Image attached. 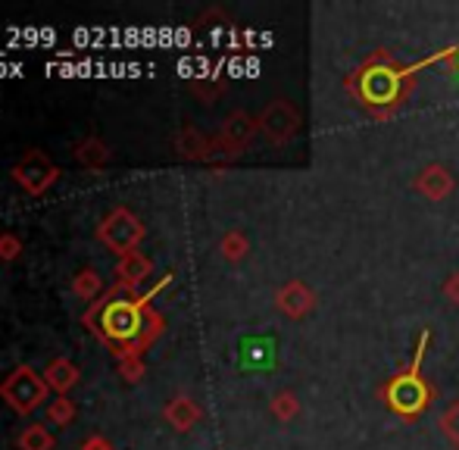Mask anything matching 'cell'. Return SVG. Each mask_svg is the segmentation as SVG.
Returning <instances> with one entry per match:
<instances>
[{"mask_svg": "<svg viewBox=\"0 0 459 450\" xmlns=\"http://www.w3.org/2000/svg\"><path fill=\"white\" fill-rule=\"evenodd\" d=\"M0 401L13 410L16 416H31L44 407V401H50V388L44 382V372H38L35 366L22 363L16 369H10L0 382Z\"/></svg>", "mask_w": 459, "mask_h": 450, "instance_id": "obj_1", "label": "cell"}, {"mask_svg": "<svg viewBox=\"0 0 459 450\" xmlns=\"http://www.w3.org/2000/svg\"><path fill=\"white\" fill-rule=\"evenodd\" d=\"M144 238H147V225L141 222V216L128 207H113L100 222H97V241H100L107 250H113L116 256L134 254Z\"/></svg>", "mask_w": 459, "mask_h": 450, "instance_id": "obj_2", "label": "cell"}, {"mask_svg": "<svg viewBox=\"0 0 459 450\" xmlns=\"http://www.w3.org/2000/svg\"><path fill=\"white\" fill-rule=\"evenodd\" d=\"M10 176L29 197H44L56 182H60L63 172H60V166L48 157V153L38 151V147H31V151H25L22 157L13 163Z\"/></svg>", "mask_w": 459, "mask_h": 450, "instance_id": "obj_3", "label": "cell"}, {"mask_svg": "<svg viewBox=\"0 0 459 450\" xmlns=\"http://www.w3.org/2000/svg\"><path fill=\"white\" fill-rule=\"evenodd\" d=\"M429 335H422V344H419V353L416 359H412V366L406 372H400L397 378H394L391 385H387L385 397L387 403H391L394 413L406 416V420H412V416H419L425 410V403H429V388H425V382L416 376L419 372V363H422V347Z\"/></svg>", "mask_w": 459, "mask_h": 450, "instance_id": "obj_4", "label": "cell"}, {"mask_svg": "<svg viewBox=\"0 0 459 450\" xmlns=\"http://www.w3.org/2000/svg\"><path fill=\"white\" fill-rule=\"evenodd\" d=\"M256 132H260V119H254L244 110H235L231 116H225L222 132H219V138H212V147H216L219 157L235 160L247 151L250 141L256 138Z\"/></svg>", "mask_w": 459, "mask_h": 450, "instance_id": "obj_5", "label": "cell"}, {"mask_svg": "<svg viewBox=\"0 0 459 450\" xmlns=\"http://www.w3.org/2000/svg\"><path fill=\"white\" fill-rule=\"evenodd\" d=\"M297 125H300V113H297L288 100H273V104L260 113V132L266 134L273 144H284V141L294 138Z\"/></svg>", "mask_w": 459, "mask_h": 450, "instance_id": "obj_6", "label": "cell"}, {"mask_svg": "<svg viewBox=\"0 0 459 450\" xmlns=\"http://www.w3.org/2000/svg\"><path fill=\"white\" fill-rule=\"evenodd\" d=\"M151 275H153V260L147 254H141V250L119 256L113 266V281L116 285L132 288V291H141V288L151 281Z\"/></svg>", "mask_w": 459, "mask_h": 450, "instance_id": "obj_7", "label": "cell"}, {"mask_svg": "<svg viewBox=\"0 0 459 450\" xmlns=\"http://www.w3.org/2000/svg\"><path fill=\"white\" fill-rule=\"evenodd\" d=\"M363 98H366V104H391L394 98H397V85H400V75H397V69H375V63L372 66H366L363 73Z\"/></svg>", "mask_w": 459, "mask_h": 450, "instance_id": "obj_8", "label": "cell"}, {"mask_svg": "<svg viewBox=\"0 0 459 450\" xmlns=\"http://www.w3.org/2000/svg\"><path fill=\"white\" fill-rule=\"evenodd\" d=\"M172 147H176V153L187 163H210L212 157H216V147H212V141L206 138L204 132H197L194 125H185L176 132V138H172Z\"/></svg>", "mask_w": 459, "mask_h": 450, "instance_id": "obj_9", "label": "cell"}, {"mask_svg": "<svg viewBox=\"0 0 459 450\" xmlns=\"http://www.w3.org/2000/svg\"><path fill=\"white\" fill-rule=\"evenodd\" d=\"M200 416H204L200 403L194 401V397H187V394H176V397H172V401L163 407V420L169 422V428H176L178 435L191 432V428L200 422Z\"/></svg>", "mask_w": 459, "mask_h": 450, "instance_id": "obj_10", "label": "cell"}, {"mask_svg": "<svg viewBox=\"0 0 459 450\" xmlns=\"http://www.w3.org/2000/svg\"><path fill=\"white\" fill-rule=\"evenodd\" d=\"M73 157H75V163H79L82 169L103 172L109 166V160H113V151H109V144L103 138H97V134H88V138L75 141Z\"/></svg>", "mask_w": 459, "mask_h": 450, "instance_id": "obj_11", "label": "cell"}, {"mask_svg": "<svg viewBox=\"0 0 459 450\" xmlns=\"http://www.w3.org/2000/svg\"><path fill=\"white\" fill-rule=\"evenodd\" d=\"M44 382L56 397H63L82 382V369L69 357H54L48 363V369H44Z\"/></svg>", "mask_w": 459, "mask_h": 450, "instance_id": "obj_12", "label": "cell"}, {"mask_svg": "<svg viewBox=\"0 0 459 450\" xmlns=\"http://www.w3.org/2000/svg\"><path fill=\"white\" fill-rule=\"evenodd\" d=\"M275 304H278V310H281V313L300 319L303 313L313 310V291H309L303 281H288V285L275 294Z\"/></svg>", "mask_w": 459, "mask_h": 450, "instance_id": "obj_13", "label": "cell"}, {"mask_svg": "<svg viewBox=\"0 0 459 450\" xmlns=\"http://www.w3.org/2000/svg\"><path fill=\"white\" fill-rule=\"evenodd\" d=\"M416 188L422 191L425 197H431V201H441V197H447L450 191H454V176H450L444 166H429V169L419 176Z\"/></svg>", "mask_w": 459, "mask_h": 450, "instance_id": "obj_14", "label": "cell"}, {"mask_svg": "<svg viewBox=\"0 0 459 450\" xmlns=\"http://www.w3.org/2000/svg\"><path fill=\"white\" fill-rule=\"evenodd\" d=\"M69 291H73L79 300H88V304H94V300L100 298L103 291H107V285H103L100 273H97L94 266H85V269H79V273L73 275V281H69Z\"/></svg>", "mask_w": 459, "mask_h": 450, "instance_id": "obj_15", "label": "cell"}, {"mask_svg": "<svg viewBox=\"0 0 459 450\" xmlns=\"http://www.w3.org/2000/svg\"><path fill=\"white\" fill-rule=\"evenodd\" d=\"M163 332H166V316L157 310V307H147L144 323H141V335L134 341V347H138L141 353H147L160 338H163Z\"/></svg>", "mask_w": 459, "mask_h": 450, "instance_id": "obj_16", "label": "cell"}, {"mask_svg": "<svg viewBox=\"0 0 459 450\" xmlns=\"http://www.w3.org/2000/svg\"><path fill=\"white\" fill-rule=\"evenodd\" d=\"M19 450H56V438L44 422H29L16 438Z\"/></svg>", "mask_w": 459, "mask_h": 450, "instance_id": "obj_17", "label": "cell"}, {"mask_svg": "<svg viewBox=\"0 0 459 450\" xmlns=\"http://www.w3.org/2000/svg\"><path fill=\"white\" fill-rule=\"evenodd\" d=\"M75 413H79V407H75V401L69 394L63 397H50L48 407H44V416H48V426H56V428H66L73 426Z\"/></svg>", "mask_w": 459, "mask_h": 450, "instance_id": "obj_18", "label": "cell"}, {"mask_svg": "<svg viewBox=\"0 0 459 450\" xmlns=\"http://www.w3.org/2000/svg\"><path fill=\"white\" fill-rule=\"evenodd\" d=\"M247 250H250L247 235H244V231H238V229L225 231V235H222V241H219V254H222L229 263L244 260V256H247Z\"/></svg>", "mask_w": 459, "mask_h": 450, "instance_id": "obj_19", "label": "cell"}, {"mask_svg": "<svg viewBox=\"0 0 459 450\" xmlns=\"http://www.w3.org/2000/svg\"><path fill=\"white\" fill-rule=\"evenodd\" d=\"M273 416L275 420H281V422H288V420H294L297 416V410H300V403H297V397L290 394V391H281V394H275L273 397Z\"/></svg>", "mask_w": 459, "mask_h": 450, "instance_id": "obj_20", "label": "cell"}, {"mask_svg": "<svg viewBox=\"0 0 459 450\" xmlns=\"http://www.w3.org/2000/svg\"><path fill=\"white\" fill-rule=\"evenodd\" d=\"M22 238L13 235V231H0V263H16L22 256Z\"/></svg>", "mask_w": 459, "mask_h": 450, "instance_id": "obj_21", "label": "cell"}, {"mask_svg": "<svg viewBox=\"0 0 459 450\" xmlns=\"http://www.w3.org/2000/svg\"><path fill=\"white\" fill-rule=\"evenodd\" d=\"M116 372L126 385H138L147 376V363L144 359H122V363H116Z\"/></svg>", "mask_w": 459, "mask_h": 450, "instance_id": "obj_22", "label": "cell"}, {"mask_svg": "<svg viewBox=\"0 0 459 450\" xmlns=\"http://www.w3.org/2000/svg\"><path fill=\"white\" fill-rule=\"evenodd\" d=\"M79 450H116V445L107 438V435H88V438L79 445Z\"/></svg>", "mask_w": 459, "mask_h": 450, "instance_id": "obj_23", "label": "cell"}, {"mask_svg": "<svg viewBox=\"0 0 459 450\" xmlns=\"http://www.w3.org/2000/svg\"><path fill=\"white\" fill-rule=\"evenodd\" d=\"M444 294H447V298L454 300V304H459V273L447 279V285H444Z\"/></svg>", "mask_w": 459, "mask_h": 450, "instance_id": "obj_24", "label": "cell"}, {"mask_svg": "<svg viewBox=\"0 0 459 450\" xmlns=\"http://www.w3.org/2000/svg\"><path fill=\"white\" fill-rule=\"evenodd\" d=\"M447 420H459V407L450 410V416H447ZM450 432H454V438H459V428H450Z\"/></svg>", "mask_w": 459, "mask_h": 450, "instance_id": "obj_25", "label": "cell"}]
</instances>
